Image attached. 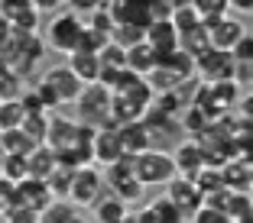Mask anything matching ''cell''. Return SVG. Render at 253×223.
I'll return each instance as SVG.
<instances>
[{"label": "cell", "mask_w": 253, "mask_h": 223, "mask_svg": "<svg viewBox=\"0 0 253 223\" xmlns=\"http://www.w3.org/2000/svg\"><path fill=\"white\" fill-rule=\"evenodd\" d=\"M133 175L143 188H156L175 178V165L166 149H146V152L133 156Z\"/></svg>", "instance_id": "cell-3"}, {"label": "cell", "mask_w": 253, "mask_h": 223, "mask_svg": "<svg viewBox=\"0 0 253 223\" xmlns=\"http://www.w3.org/2000/svg\"><path fill=\"white\" fill-rule=\"evenodd\" d=\"M224 214L231 217V223H247V220L253 217V201H250V194H234V191H231V201H227Z\"/></svg>", "instance_id": "cell-30"}, {"label": "cell", "mask_w": 253, "mask_h": 223, "mask_svg": "<svg viewBox=\"0 0 253 223\" xmlns=\"http://www.w3.org/2000/svg\"><path fill=\"white\" fill-rule=\"evenodd\" d=\"M20 129L26 133V139H30L33 146H42L45 129H49V113H30V117H23Z\"/></svg>", "instance_id": "cell-24"}, {"label": "cell", "mask_w": 253, "mask_h": 223, "mask_svg": "<svg viewBox=\"0 0 253 223\" xmlns=\"http://www.w3.org/2000/svg\"><path fill=\"white\" fill-rule=\"evenodd\" d=\"M104 188L114 194V197H120L124 204H133V201H140L143 197V191L146 188L136 181V175H133V156H124V159H117L114 165H107L104 171Z\"/></svg>", "instance_id": "cell-4"}, {"label": "cell", "mask_w": 253, "mask_h": 223, "mask_svg": "<svg viewBox=\"0 0 253 223\" xmlns=\"http://www.w3.org/2000/svg\"><path fill=\"white\" fill-rule=\"evenodd\" d=\"M49 201H52V194H49L45 181L30 178V175H26V178L16 185V204H20V207H26L30 214H39V210H42Z\"/></svg>", "instance_id": "cell-13"}, {"label": "cell", "mask_w": 253, "mask_h": 223, "mask_svg": "<svg viewBox=\"0 0 253 223\" xmlns=\"http://www.w3.org/2000/svg\"><path fill=\"white\" fill-rule=\"evenodd\" d=\"M156 59H159L156 49H153L146 39H143L140 45H130V49H126V68L133 74H140V78H146V74L156 68Z\"/></svg>", "instance_id": "cell-19"}, {"label": "cell", "mask_w": 253, "mask_h": 223, "mask_svg": "<svg viewBox=\"0 0 253 223\" xmlns=\"http://www.w3.org/2000/svg\"><path fill=\"white\" fill-rule=\"evenodd\" d=\"M68 68H72V74L78 78L82 84H94L97 81V74H101V62H97L94 52H68Z\"/></svg>", "instance_id": "cell-17"}, {"label": "cell", "mask_w": 253, "mask_h": 223, "mask_svg": "<svg viewBox=\"0 0 253 223\" xmlns=\"http://www.w3.org/2000/svg\"><path fill=\"white\" fill-rule=\"evenodd\" d=\"M97 62H101V68H126V49H120L117 42L107 39L97 52Z\"/></svg>", "instance_id": "cell-32"}, {"label": "cell", "mask_w": 253, "mask_h": 223, "mask_svg": "<svg viewBox=\"0 0 253 223\" xmlns=\"http://www.w3.org/2000/svg\"><path fill=\"white\" fill-rule=\"evenodd\" d=\"M68 223H88V220H84L82 214H75V217H72V220H68Z\"/></svg>", "instance_id": "cell-43"}, {"label": "cell", "mask_w": 253, "mask_h": 223, "mask_svg": "<svg viewBox=\"0 0 253 223\" xmlns=\"http://www.w3.org/2000/svg\"><path fill=\"white\" fill-rule=\"evenodd\" d=\"M91 159H94L97 168H107L117 159H124V149H120V139H117V127H101L94 133V139H91Z\"/></svg>", "instance_id": "cell-10"}, {"label": "cell", "mask_w": 253, "mask_h": 223, "mask_svg": "<svg viewBox=\"0 0 253 223\" xmlns=\"http://www.w3.org/2000/svg\"><path fill=\"white\" fill-rule=\"evenodd\" d=\"M166 188H169V191H166V197L175 204V210H179L185 220L201 207V204H205V197H201V191L195 188L192 178H182V175H175L172 181H166Z\"/></svg>", "instance_id": "cell-8"}, {"label": "cell", "mask_w": 253, "mask_h": 223, "mask_svg": "<svg viewBox=\"0 0 253 223\" xmlns=\"http://www.w3.org/2000/svg\"><path fill=\"white\" fill-rule=\"evenodd\" d=\"M169 23L175 26V32L182 36V32L198 30V26H201V16L195 13V7H192V3H182V7H175V10L169 13Z\"/></svg>", "instance_id": "cell-25"}, {"label": "cell", "mask_w": 253, "mask_h": 223, "mask_svg": "<svg viewBox=\"0 0 253 223\" xmlns=\"http://www.w3.org/2000/svg\"><path fill=\"white\" fill-rule=\"evenodd\" d=\"M231 81L237 84L240 91H250L253 88V62H237V65H234Z\"/></svg>", "instance_id": "cell-38"}, {"label": "cell", "mask_w": 253, "mask_h": 223, "mask_svg": "<svg viewBox=\"0 0 253 223\" xmlns=\"http://www.w3.org/2000/svg\"><path fill=\"white\" fill-rule=\"evenodd\" d=\"M75 123H84V127H111V91L101 88V84H84L78 100H75Z\"/></svg>", "instance_id": "cell-2"}, {"label": "cell", "mask_w": 253, "mask_h": 223, "mask_svg": "<svg viewBox=\"0 0 253 223\" xmlns=\"http://www.w3.org/2000/svg\"><path fill=\"white\" fill-rule=\"evenodd\" d=\"M84 26H88V30H94V32H104V36H111V30L117 26V23H114L111 10H107V3H104V7L91 10V13H88V20H84Z\"/></svg>", "instance_id": "cell-33"}, {"label": "cell", "mask_w": 253, "mask_h": 223, "mask_svg": "<svg viewBox=\"0 0 253 223\" xmlns=\"http://www.w3.org/2000/svg\"><path fill=\"white\" fill-rule=\"evenodd\" d=\"M179 49L188 52L192 59H198L201 52H208L211 45H208V32H205V26H198V30H192V32H182V36H179Z\"/></svg>", "instance_id": "cell-27"}, {"label": "cell", "mask_w": 253, "mask_h": 223, "mask_svg": "<svg viewBox=\"0 0 253 223\" xmlns=\"http://www.w3.org/2000/svg\"><path fill=\"white\" fill-rule=\"evenodd\" d=\"M75 214H78V207H75L72 201H55L52 197V201L36 214V223H68Z\"/></svg>", "instance_id": "cell-21"}, {"label": "cell", "mask_w": 253, "mask_h": 223, "mask_svg": "<svg viewBox=\"0 0 253 223\" xmlns=\"http://www.w3.org/2000/svg\"><path fill=\"white\" fill-rule=\"evenodd\" d=\"M42 81L55 91V97H59L62 107L75 104V100H78V94H82V88H84V84L72 74V68H68V65H52L49 71L42 74Z\"/></svg>", "instance_id": "cell-9"}, {"label": "cell", "mask_w": 253, "mask_h": 223, "mask_svg": "<svg viewBox=\"0 0 253 223\" xmlns=\"http://www.w3.org/2000/svg\"><path fill=\"white\" fill-rule=\"evenodd\" d=\"M247 223H250V220H247Z\"/></svg>", "instance_id": "cell-44"}, {"label": "cell", "mask_w": 253, "mask_h": 223, "mask_svg": "<svg viewBox=\"0 0 253 223\" xmlns=\"http://www.w3.org/2000/svg\"><path fill=\"white\" fill-rule=\"evenodd\" d=\"M221 178L224 188L234 194H250L253 185V168H250V156H234L221 165Z\"/></svg>", "instance_id": "cell-11"}, {"label": "cell", "mask_w": 253, "mask_h": 223, "mask_svg": "<svg viewBox=\"0 0 253 223\" xmlns=\"http://www.w3.org/2000/svg\"><path fill=\"white\" fill-rule=\"evenodd\" d=\"M104 175L97 165H82L72 171V188H68V201L75 207H91V204L104 194Z\"/></svg>", "instance_id": "cell-5"}, {"label": "cell", "mask_w": 253, "mask_h": 223, "mask_svg": "<svg viewBox=\"0 0 253 223\" xmlns=\"http://www.w3.org/2000/svg\"><path fill=\"white\" fill-rule=\"evenodd\" d=\"M23 117H26V113H23V107H20L16 97L0 100V133H3V129H20Z\"/></svg>", "instance_id": "cell-31"}, {"label": "cell", "mask_w": 253, "mask_h": 223, "mask_svg": "<svg viewBox=\"0 0 253 223\" xmlns=\"http://www.w3.org/2000/svg\"><path fill=\"white\" fill-rule=\"evenodd\" d=\"M146 42L156 49V55H166L172 49H179V32L169 20H153L146 26Z\"/></svg>", "instance_id": "cell-16"}, {"label": "cell", "mask_w": 253, "mask_h": 223, "mask_svg": "<svg viewBox=\"0 0 253 223\" xmlns=\"http://www.w3.org/2000/svg\"><path fill=\"white\" fill-rule=\"evenodd\" d=\"M195 7V13L201 16V23L205 20H214V16H224L231 13V7H227V0H188Z\"/></svg>", "instance_id": "cell-34"}, {"label": "cell", "mask_w": 253, "mask_h": 223, "mask_svg": "<svg viewBox=\"0 0 253 223\" xmlns=\"http://www.w3.org/2000/svg\"><path fill=\"white\" fill-rule=\"evenodd\" d=\"M33 91H36V97H39V104H42V110H45V113H49V110H55V107H62V104H59V97H55V91L49 88L45 81L33 84Z\"/></svg>", "instance_id": "cell-39"}, {"label": "cell", "mask_w": 253, "mask_h": 223, "mask_svg": "<svg viewBox=\"0 0 253 223\" xmlns=\"http://www.w3.org/2000/svg\"><path fill=\"white\" fill-rule=\"evenodd\" d=\"M192 181H195V188L201 191V197H208V194H214V191H221V188H224L221 168H214V165H205Z\"/></svg>", "instance_id": "cell-28"}, {"label": "cell", "mask_w": 253, "mask_h": 223, "mask_svg": "<svg viewBox=\"0 0 253 223\" xmlns=\"http://www.w3.org/2000/svg\"><path fill=\"white\" fill-rule=\"evenodd\" d=\"M227 7H231V10H237V13H250V10H253V0H227Z\"/></svg>", "instance_id": "cell-42"}, {"label": "cell", "mask_w": 253, "mask_h": 223, "mask_svg": "<svg viewBox=\"0 0 253 223\" xmlns=\"http://www.w3.org/2000/svg\"><path fill=\"white\" fill-rule=\"evenodd\" d=\"M107 0H65V7L72 10V13H78V16H88L91 10H97V7H104Z\"/></svg>", "instance_id": "cell-40"}, {"label": "cell", "mask_w": 253, "mask_h": 223, "mask_svg": "<svg viewBox=\"0 0 253 223\" xmlns=\"http://www.w3.org/2000/svg\"><path fill=\"white\" fill-rule=\"evenodd\" d=\"M234 74V59L231 52H221V49H208L195 59V78L201 84H217V81H231Z\"/></svg>", "instance_id": "cell-7"}, {"label": "cell", "mask_w": 253, "mask_h": 223, "mask_svg": "<svg viewBox=\"0 0 253 223\" xmlns=\"http://www.w3.org/2000/svg\"><path fill=\"white\" fill-rule=\"evenodd\" d=\"M117 139H120V149H124V156H140V152L153 149V142H149V129L143 127L140 120L117 127Z\"/></svg>", "instance_id": "cell-15"}, {"label": "cell", "mask_w": 253, "mask_h": 223, "mask_svg": "<svg viewBox=\"0 0 253 223\" xmlns=\"http://www.w3.org/2000/svg\"><path fill=\"white\" fill-rule=\"evenodd\" d=\"M36 13H59L65 7V0H30Z\"/></svg>", "instance_id": "cell-41"}, {"label": "cell", "mask_w": 253, "mask_h": 223, "mask_svg": "<svg viewBox=\"0 0 253 223\" xmlns=\"http://www.w3.org/2000/svg\"><path fill=\"white\" fill-rule=\"evenodd\" d=\"M33 149L36 146L26 139L23 129H3V133H0V152H3V156H30Z\"/></svg>", "instance_id": "cell-22"}, {"label": "cell", "mask_w": 253, "mask_h": 223, "mask_svg": "<svg viewBox=\"0 0 253 223\" xmlns=\"http://www.w3.org/2000/svg\"><path fill=\"white\" fill-rule=\"evenodd\" d=\"M201 26H205V32H208V45H211V49H221V52H231V45L237 42L244 32H250V30H247V23L240 20V16H234V13L205 20Z\"/></svg>", "instance_id": "cell-6"}, {"label": "cell", "mask_w": 253, "mask_h": 223, "mask_svg": "<svg viewBox=\"0 0 253 223\" xmlns=\"http://www.w3.org/2000/svg\"><path fill=\"white\" fill-rule=\"evenodd\" d=\"M231 59H234V65H237V62H253V36L250 32H244V36L231 45Z\"/></svg>", "instance_id": "cell-37"}, {"label": "cell", "mask_w": 253, "mask_h": 223, "mask_svg": "<svg viewBox=\"0 0 253 223\" xmlns=\"http://www.w3.org/2000/svg\"><path fill=\"white\" fill-rule=\"evenodd\" d=\"M55 168H59V165H55V152L49 146H36L30 156H26V171H30V178L45 181Z\"/></svg>", "instance_id": "cell-20"}, {"label": "cell", "mask_w": 253, "mask_h": 223, "mask_svg": "<svg viewBox=\"0 0 253 223\" xmlns=\"http://www.w3.org/2000/svg\"><path fill=\"white\" fill-rule=\"evenodd\" d=\"M91 210H94V223H120L126 214H130V207H126L120 197H114L111 191L101 194V197L91 204Z\"/></svg>", "instance_id": "cell-18"}, {"label": "cell", "mask_w": 253, "mask_h": 223, "mask_svg": "<svg viewBox=\"0 0 253 223\" xmlns=\"http://www.w3.org/2000/svg\"><path fill=\"white\" fill-rule=\"evenodd\" d=\"M107 39H111V36H104V32H94V30H88V26H84L75 49H78V52H94V55H97V52H101V45H104Z\"/></svg>", "instance_id": "cell-35"}, {"label": "cell", "mask_w": 253, "mask_h": 223, "mask_svg": "<svg viewBox=\"0 0 253 223\" xmlns=\"http://www.w3.org/2000/svg\"><path fill=\"white\" fill-rule=\"evenodd\" d=\"M84 30V16L72 13V10H59V13L49 16V23H45V49H52V52H75V45H78V36H82Z\"/></svg>", "instance_id": "cell-1"}, {"label": "cell", "mask_w": 253, "mask_h": 223, "mask_svg": "<svg viewBox=\"0 0 253 223\" xmlns=\"http://www.w3.org/2000/svg\"><path fill=\"white\" fill-rule=\"evenodd\" d=\"M146 39V30L136 26V23H117L111 30V42H117L120 49H130V45H140Z\"/></svg>", "instance_id": "cell-23"}, {"label": "cell", "mask_w": 253, "mask_h": 223, "mask_svg": "<svg viewBox=\"0 0 253 223\" xmlns=\"http://www.w3.org/2000/svg\"><path fill=\"white\" fill-rule=\"evenodd\" d=\"M75 129H78V123H75V117H62V113H49V129H45V142L42 146H49L55 152V149H65L75 142Z\"/></svg>", "instance_id": "cell-14"}, {"label": "cell", "mask_w": 253, "mask_h": 223, "mask_svg": "<svg viewBox=\"0 0 253 223\" xmlns=\"http://www.w3.org/2000/svg\"><path fill=\"white\" fill-rule=\"evenodd\" d=\"M175 120H179V129H182V133H188L192 139H195V136H198L201 129H205V127L211 123V120L205 117V113H201L198 107H192V104H188V107H185V110H182Z\"/></svg>", "instance_id": "cell-26"}, {"label": "cell", "mask_w": 253, "mask_h": 223, "mask_svg": "<svg viewBox=\"0 0 253 223\" xmlns=\"http://www.w3.org/2000/svg\"><path fill=\"white\" fill-rule=\"evenodd\" d=\"M188 220L192 223H231V217L224 214V210H214V207H208V204H201Z\"/></svg>", "instance_id": "cell-36"}, {"label": "cell", "mask_w": 253, "mask_h": 223, "mask_svg": "<svg viewBox=\"0 0 253 223\" xmlns=\"http://www.w3.org/2000/svg\"><path fill=\"white\" fill-rule=\"evenodd\" d=\"M169 156H172V165H175V175H182V178H195L205 168V156H201L195 139H179Z\"/></svg>", "instance_id": "cell-12"}, {"label": "cell", "mask_w": 253, "mask_h": 223, "mask_svg": "<svg viewBox=\"0 0 253 223\" xmlns=\"http://www.w3.org/2000/svg\"><path fill=\"white\" fill-rule=\"evenodd\" d=\"M30 171H26V156H0V178L20 185Z\"/></svg>", "instance_id": "cell-29"}]
</instances>
